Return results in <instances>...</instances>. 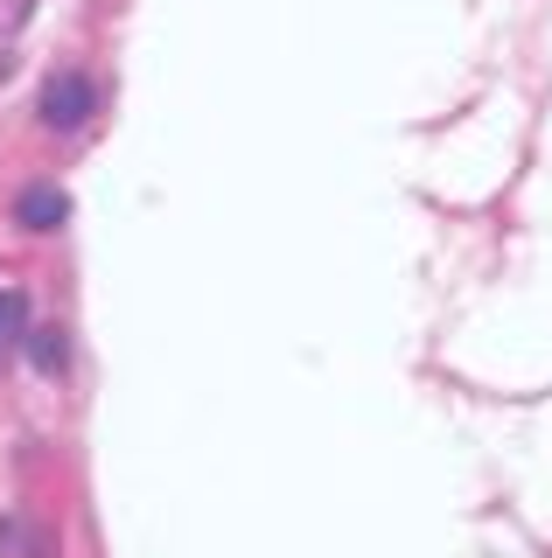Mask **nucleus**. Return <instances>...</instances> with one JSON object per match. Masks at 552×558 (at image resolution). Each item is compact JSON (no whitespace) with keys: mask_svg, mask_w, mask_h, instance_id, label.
I'll return each mask as SVG.
<instances>
[{"mask_svg":"<svg viewBox=\"0 0 552 558\" xmlns=\"http://www.w3.org/2000/svg\"><path fill=\"white\" fill-rule=\"evenodd\" d=\"M43 126H57V133H71L84 126V119L98 112V84L84 77V70H57V77H43Z\"/></svg>","mask_w":552,"mask_h":558,"instance_id":"f257e3e1","label":"nucleus"},{"mask_svg":"<svg viewBox=\"0 0 552 558\" xmlns=\"http://www.w3.org/2000/svg\"><path fill=\"white\" fill-rule=\"evenodd\" d=\"M63 217H71V196H63L57 182H28L22 196H14V223H22V231H63Z\"/></svg>","mask_w":552,"mask_h":558,"instance_id":"f03ea898","label":"nucleus"},{"mask_svg":"<svg viewBox=\"0 0 552 558\" xmlns=\"http://www.w3.org/2000/svg\"><path fill=\"white\" fill-rule=\"evenodd\" d=\"M22 342H28V301H22V287H0V363Z\"/></svg>","mask_w":552,"mask_h":558,"instance_id":"7ed1b4c3","label":"nucleus"},{"mask_svg":"<svg viewBox=\"0 0 552 558\" xmlns=\"http://www.w3.org/2000/svg\"><path fill=\"white\" fill-rule=\"evenodd\" d=\"M28 356L36 371H63V328H28Z\"/></svg>","mask_w":552,"mask_h":558,"instance_id":"20e7f679","label":"nucleus"}]
</instances>
